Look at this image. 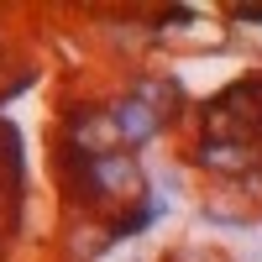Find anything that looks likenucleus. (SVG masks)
Instances as JSON below:
<instances>
[{"mask_svg": "<svg viewBox=\"0 0 262 262\" xmlns=\"http://www.w3.org/2000/svg\"><path fill=\"white\" fill-rule=\"evenodd\" d=\"M84 189H90V200L100 205H116V200H131V194L142 189V168L131 152H100V158H84Z\"/></svg>", "mask_w": 262, "mask_h": 262, "instance_id": "1", "label": "nucleus"}, {"mask_svg": "<svg viewBox=\"0 0 262 262\" xmlns=\"http://www.w3.org/2000/svg\"><path fill=\"white\" fill-rule=\"evenodd\" d=\"M69 147L79 152V158L116 152V147H121V137H116L111 111H74V116H69Z\"/></svg>", "mask_w": 262, "mask_h": 262, "instance_id": "2", "label": "nucleus"}, {"mask_svg": "<svg viewBox=\"0 0 262 262\" xmlns=\"http://www.w3.org/2000/svg\"><path fill=\"white\" fill-rule=\"evenodd\" d=\"M200 168H210V173H257V163H262V147L257 142H231V137H210L200 152Z\"/></svg>", "mask_w": 262, "mask_h": 262, "instance_id": "3", "label": "nucleus"}, {"mask_svg": "<svg viewBox=\"0 0 262 262\" xmlns=\"http://www.w3.org/2000/svg\"><path fill=\"white\" fill-rule=\"evenodd\" d=\"M111 121H116V137H121L126 147H147V142H158V131H163V116L152 111V105L131 100V95H121V100H116Z\"/></svg>", "mask_w": 262, "mask_h": 262, "instance_id": "4", "label": "nucleus"}, {"mask_svg": "<svg viewBox=\"0 0 262 262\" xmlns=\"http://www.w3.org/2000/svg\"><path fill=\"white\" fill-rule=\"evenodd\" d=\"M131 100L152 105L163 121H168V111H179V90H168V84H158V79H137V84H131Z\"/></svg>", "mask_w": 262, "mask_h": 262, "instance_id": "5", "label": "nucleus"}, {"mask_svg": "<svg viewBox=\"0 0 262 262\" xmlns=\"http://www.w3.org/2000/svg\"><path fill=\"white\" fill-rule=\"evenodd\" d=\"M242 16H247V21H262V11H257V6H242Z\"/></svg>", "mask_w": 262, "mask_h": 262, "instance_id": "6", "label": "nucleus"}]
</instances>
